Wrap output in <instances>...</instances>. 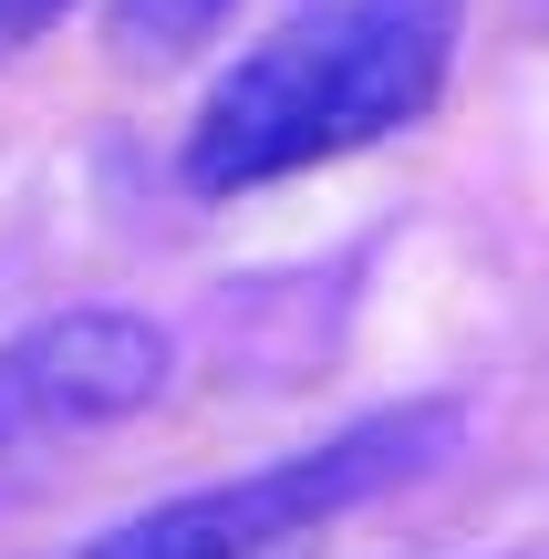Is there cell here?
Returning a JSON list of instances; mask_svg holds the SVG:
<instances>
[{
  "label": "cell",
  "mask_w": 549,
  "mask_h": 559,
  "mask_svg": "<svg viewBox=\"0 0 549 559\" xmlns=\"http://www.w3.org/2000/svg\"><path fill=\"white\" fill-rule=\"evenodd\" d=\"M239 0H104V32H115L124 62H187L228 32Z\"/></svg>",
  "instance_id": "277c9868"
},
{
  "label": "cell",
  "mask_w": 549,
  "mask_h": 559,
  "mask_svg": "<svg viewBox=\"0 0 549 559\" xmlns=\"http://www.w3.org/2000/svg\"><path fill=\"white\" fill-rule=\"evenodd\" d=\"M446 73H456V0H311L207 83L177 145V177L198 198L311 177L332 156L415 135Z\"/></svg>",
  "instance_id": "6da1fadb"
},
{
  "label": "cell",
  "mask_w": 549,
  "mask_h": 559,
  "mask_svg": "<svg viewBox=\"0 0 549 559\" xmlns=\"http://www.w3.org/2000/svg\"><path fill=\"white\" fill-rule=\"evenodd\" d=\"M467 436L446 394H415V404H384V415H353L332 425L322 445H290V456L249 466V477H218V487H187V498H156L135 519H115L83 559H281L301 549L311 528L353 519V508L415 487L426 466H446V445Z\"/></svg>",
  "instance_id": "7a4b0ae2"
},
{
  "label": "cell",
  "mask_w": 549,
  "mask_h": 559,
  "mask_svg": "<svg viewBox=\"0 0 549 559\" xmlns=\"http://www.w3.org/2000/svg\"><path fill=\"white\" fill-rule=\"evenodd\" d=\"M62 11H73V0H0V62H21V52H32V41L52 32Z\"/></svg>",
  "instance_id": "5b68a950"
},
{
  "label": "cell",
  "mask_w": 549,
  "mask_h": 559,
  "mask_svg": "<svg viewBox=\"0 0 549 559\" xmlns=\"http://www.w3.org/2000/svg\"><path fill=\"white\" fill-rule=\"evenodd\" d=\"M177 383V332L124 300H73L0 342V436H94L135 425Z\"/></svg>",
  "instance_id": "3957f363"
}]
</instances>
